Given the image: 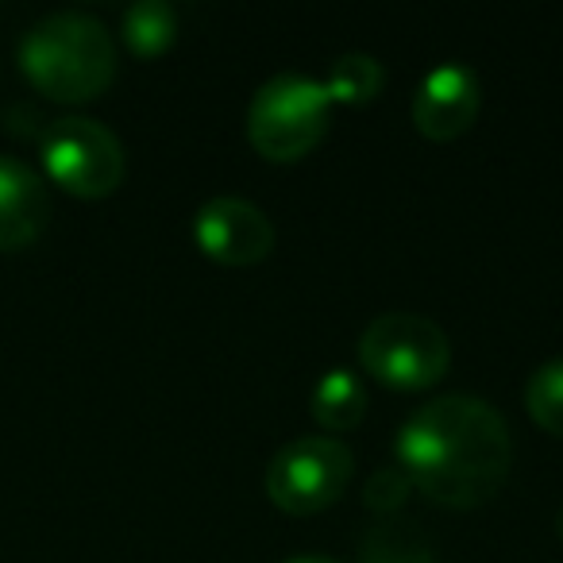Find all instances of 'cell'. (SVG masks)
Returning <instances> with one entry per match:
<instances>
[{
    "instance_id": "9a60e30c",
    "label": "cell",
    "mask_w": 563,
    "mask_h": 563,
    "mask_svg": "<svg viewBox=\"0 0 563 563\" xmlns=\"http://www.w3.org/2000/svg\"><path fill=\"white\" fill-rule=\"evenodd\" d=\"M409 494H413V483L406 478V471L378 467L375 475L367 478V486H363V506H367L371 514H378V521H386V517H394L406 506Z\"/></svg>"
},
{
    "instance_id": "8992f818",
    "label": "cell",
    "mask_w": 563,
    "mask_h": 563,
    "mask_svg": "<svg viewBox=\"0 0 563 563\" xmlns=\"http://www.w3.org/2000/svg\"><path fill=\"white\" fill-rule=\"evenodd\" d=\"M43 170L58 189L74 197H109L120 189L128 170L124 143L117 140L112 128L89 117H63L43 132L40 140Z\"/></svg>"
},
{
    "instance_id": "7c38bea8",
    "label": "cell",
    "mask_w": 563,
    "mask_h": 563,
    "mask_svg": "<svg viewBox=\"0 0 563 563\" xmlns=\"http://www.w3.org/2000/svg\"><path fill=\"white\" fill-rule=\"evenodd\" d=\"M324 93L332 104H371L386 86V70L367 51H347L324 70Z\"/></svg>"
},
{
    "instance_id": "5bb4252c",
    "label": "cell",
    "mask_w": 563,
    "mask_h": 563,
    "mask_svg": "<svg viewBox=\"0 0 563 563\" xmlns=\"http://www.w3.org/2000/svg\"><path fill=\"white\" fill-rule=\"evenodd\" d=\"M525 409L552 437H563V360H548L525 383Z\"/></svg>"
},
{
    "instance_id": "277c9868",
    "label": "cell",
    "mask_w": 563,
    "mask_h": 563,
    "mask_svg": "<svg viewBox=\"0 0 563 563\" xmlns=\"http://www.w3.org/2000/svg\"><path fill=\"white\" fill-rule=\"evenodd\" d=\"M360 363L394 390H429L452 367V344L421 313H383L363 329Z\"/></svg>"
},
{
    "instance_id": "9c48e42d",
    "label": "cell",
    "mask_w": 563,
    "mask_h": 563,
    "mask_svg": "<svg viewBox=\"0 0 563 563\" xmlns=\"http://www.w3.org/2000/svg\"><path fill=\"white\" fill-rule=\"evenodd\" d=\"M51 224V189L40 170L0 155V251L32 247Z\"/></svg>"
},
{
    "instance_id": "2e32d148",
    "label": "cell",
    "mask_w": 563,
    "mask_h": 563,
    "mask_svg": "<svg viewBox=\"0 0 563 563\" xmlns=\"http://www.w3.org/2000/svg\"><path fill=\"white\" fill-rule=\"evenodd\" d=\"M282 563H344V560L324 555V552H301V555H290V560H282Z\"/></svg>"
},
{
    "instance_id": "6da1fadb",
    "label": "cell",
    "mask_w": 563,
    "mask_h": 563,
    "mask_svg": "<svg viewBox=\"0 0 563 563\" xmlns=\"http://www.w3.org/2000/svg\"><path fill=\"white\" fill-rule=\"evenodd\" d=\"M394 448L413 490L448 509L486 506L514 467L506 417L475 394L424 401L406 417Z\"/></svg>"
},
{
    "instance_id": "ba28073f",
    "label": "cell",
    "mask_w": 563,
    "mask_h": 563,
    "mask_svg": "<svg viewBox=\"0 0 563 563\" xmlns=\"http://www.w3.org/2000/svg\"><path fill=\"white\" fill-rule=\"evenodd\" d=\"M478 78L463 63H440L421 78L413 93V128L424 140H460L478 120Z\"/></svg>"
},
{
    "instance_id": "30bf717a",
    "label": "cell",
    "mask_w": 563,
    "mask_h": 563,
    "mask_svg": "<svg viewBox=\"0 0 563 563\" xmlns=\"http://www.w3.org/2000/svg\"><path fill=\"white\" fill-rule=\"evenodd\" d=\"M309 409L324 432H352L367 417V386L355 371L332 367L329 375L317 378Z\"/></svg>"
},
{
    "instance_id": "e0dca14e",
    "label": "cell",
    "mask_w": 563,
    "mask_h": 563,
    "mask_svg": "<svg viewBox=\"0 0 563 563\" xmlns=\"http://www.w3.org/2000/svg\"><path fill=\"white\" fill-rule=\"evenodd\" d=\"M560 540H563V509H560Z\"/></svg>"
},
{
    "instance_id": "5b68a950",
    "label": "cell",
    "mask_w": 563,
    "mask_h": 563,
    "mask_svg": "<svg viewBox=\"0 0 563 563\" xmlns=\"http://www.w3.org/2000/svg\"><path fill=\"white\" fill-rule=\"evenodd\" d=\"M355 455L336 437L290 440L266 463V498L290 517H309L336 506L352 486Z\"/></svg>"
},
{
    "instance_id": "8fae6325",
    "label": "cell",
    "mask_w": 563,
    "mask_h": 563,
    "mask_svg": "<svg viewBox=\"0 0 563 563\" xmlns=\"http://www.w3.org/2000/svg\"><path fill=\"white\" fill-rule=\"evenodd\" d=\"M120 35H124L128 51L140 58L166 55L178 40V9L166 0H135L132 9H124Z\"/></svg>"
},
{
    "instance_id": "7a4b0ae2",
    "label": "cell",
    "mask_w": 563,
    "mask_h": 563,
    "mask_svg": "<svg viewBox=\"0 0 563 563\" xmlns=\"http://www.w3.org/2000/svg\"><path fill=\"white\" fill-rule=\"evenodd\" d=\"M20 70L58 104L97 101L117 78V40L89 12H51L20 40Z\"/></svg>"
},
{
    "instance_id": "4fadbf2b",
    "label": "cell",
    "mask_w": 563,
    "mask_h": 563,
    "mask_svg": "<svg viewBox=\"0 0 563 563\" xmlns=\"http://www.w3.org/2000/svg\"><path fill=\"white\" fill-rule=\"evenodd\" d=\"M360 563H437V560H432V548L421 532L386 517V521L371 525L360 537Z\"/></svg>"
},
{
    "instance_id": "52a82bcc",
    "label": "cell",
    "mask_w": 563,
    "mask_h": 563,
    "mask_svg": "<svg viewBox=\"0 0 563 563\" xmlns=\"http://www.w3.org/2000/svg\"><path fill=\"white\" fill-rule=\"evenodd\" d=\"M194 240L220 266H255L274 251V224L243 197H212L194 212Z\"/></svg>"
},
{
    "instance_id": "3957f363",
    "label": "cell",
    "mask_w": 563,
    "mask_h": 563,
    "mask_svg": "<svg viewBox=\"0 0 563 563\" xmlns=\"http://www.w3.org/2000/svg\"><path fill=\"white\" fill-rule=\"evenodd\" d=\"M332 101L309 74H274L247 104V140L266 163H298L329 132Z\"/></svg>"
}]
</instances>
